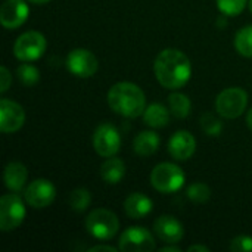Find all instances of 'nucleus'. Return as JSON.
Returning a JSON list of instances; mask_svg holds the SVG:
<instances>
[{
	"instance_id": "1",
	"label": "nucleus",
	"mask_w": 252,
	"mask_h": 252,
	"mask_svg": "<svg viewBox=\"0 0 252 252\" xmlns=\"http://www.w3.org/2000/svg\"><path fill=\"white\" fill-rule=\"evenodd\" d=\"M154 71L159 84L170 90H177L190 80V59L177 49H164L154 62Z\"/></svg>"
},
{
	"instance_id": "2",
	"label": "nucleus",
	"mask_w": 252,
	"mask_h": 252,
	"mask_svg": "<svg viewBox=\"0 0 252 252\" xmlns=\"http://www.w3.org/2000/svg\"><path fill=\"white\" fill-rule=\"evenodd\" d=\"M108 105L111 109L126 118H137L146 109V97L139 86L128 81L114 84L108 92Z\"/></svg>"
},
{
	"instance_id": "3",
	"label": "nucleus",
	"mask_w": 252,
	"mask_h": 252,
	"mask_svg": "<svg viewBox=\"0 0 252 252\" xmlns=\"http://www.w3.org/2000/svg\"><path fill=\"white\" fill-rule=\"evenodd\" d=\"M185 179L183 170L171 162H161L151 173V185L161 193H174L180 190L185 185Z\"/></svg>"
},
{
	"instance_id": "4",
	"label": "nucleus",
	"mask_w": 252,
	"mask_h": 252,
	"mask_svg": "<svg viewBox=\"0 0 252 252\" xmlns=\"http://www.w3.org/2000/svg\"><path fill=\"white\" fill-rule=\"evenodd\" d=\"M86 229L94 239L109 241L118 233L120 221L112 211L105 208H97L87 216Z\"/></svg>"
},
{
	"instance_id": "5",
	"label": "nucleus",
	"mask_w": 252,
	"mask_h": 252,
	"mask_svg": "<svg viewBox=\"0 0 252 252\" xmlns=\"http://www.w3.org/2000/svg\"><path fill=\"white\" fill-rule=\"evenodd\" d=\"M248 105V93L241 87H229L223 90L216 99V109L219 115L227 120L238 118L244 114Z\"/></svg>"
},
{
	"instance_id": "6",
	"label": "nucleus",
	"mask_w": 252,
	"mask_h": 252,
	"mask_svg": "<svg viewBox=\"0 0 252 252\" xmlns=\"http://www.w3.org/2000/svg\"><path fill=\"white\" fill-rule=\"evenodd\" d=\"M25 219V205L19 195L6 193L0 198V229L12 232L18 229Z\"/></svg>"
},
{
	"instance_id": "7",
	"label": "nucleus",
	"mask_w": 252,
	"mask_h": 252,
	"mask_svg": "<svg viewBox=\"0 0 252 252\" xmlns=\"http://www.w3.org/2000/svg\"><path fill=\"white\" fill-rule=\"evenodd\" d=\"M46 46L47 43L41 32L27 31L16 38L13 44V53L21 62H32L43 56Z\"/></svg>"
},
{
	"instance_id": "8",
	"label": "nucleus",
	"mask_w": 252,
	"mask_h": 252,
	"mask_svg": "<svg viewBox=\"0 0 252 252\" xmlns=\"http://www.w3.org/2000/svg\"><path fill=\"white\" fill-rule=\"evenodd\" d=\"M92 142L94 151L103 158L115 157L121 148V136L115 128V126L109 123H103L97 126V128L93 133Z\"/></svg>"
},
{
	"instance_id": "9",
	"label": "nucleus",
	"mask_w": 252,
	"mask_h": 252,
	"mask_svg": "<svg viewBox=\"0 0 252 252\" xmlns=\"http://www.w3.org/2000/svg\"><path fill=\"white\" fill-rule=\"evenodd\" d=\"M118 248L123 252H148L157 248L152 233L145 227H128L120 236Z\"/></svg>"
},
{
	"instance_id": "10",
	"label": "nucleus",
	"mask_w": 252,
	"mask_h": 252,
	"mask_svg": "<svg viewBox=\"0 0 252 252\" xmlns=\"http://www.w3.org/2000/svg\"><path fill=\"white\" fill-rule=\"evenodd\" d=\"M66 68L71 74L80 78H89L99 68L97 58L87 49H74L66 56Z\"/></svg>"
},
{
	"instance_id": "11",
	"label": "nucleus",
	"mask_w": 252,
	"mask_h": 252,
	"mask_svg": "<svg viewBox=\"0 0 252 252\" xmlns=\"http://www.w3.org/2000/svg\"><path fill=\"white\" fill-rule=\"evenodd\" d=\"M56 196L55 186L46 179H37L31 182L24 192L27 204L32 208H46L49 207Z\"/></svg>"
},
{
	"instance_id": "12",
	"label": "nucleus",
	"mask_w": 252,
	"mask_h": 252,
	"mask_svg": "<svg viewBox=\"0 0 252 252\" xmlns=\"http://www.w3.org/2000/svg\"><path fill=\"white\" fill-rule=\"evenodd\" d=\"M24 123H25L24 108L10 99H1L0 100V130L3 133H15L24 126Z\"/></svg>"
},
{
	"instance_id": "13",
	"label": "nucleus",
	"mask_w": 252,
	"mask_h": 252,
	"mask_svg": "<svg viewBox=\"0 0 252 252\" xmlns=\"http://www.w3.org/2000/svg\"><path fill=\"white\" fill-rule=\"evenodd\" d=\"M30 15L28 4L24 0H6L0 7V22L7 30L21 27Z\"/></svg>"
},
{
	"instance_id": "14",
	"label": "nucleus",
	"mask_w": 252,
	"mask_h": 252,
	"mask_svg": "<svg viewBox=\"0 0 252 252\" xmlns=\"http://www.w3.org/2000/svg\"><path fill=\"white\" fill-rule=\"evenodd\" d=\"M154 232L159 241L165 244H177L183 239L185 229L173 216H161L154 223Z\"/></svg>"
},
{
	"instance_id": "15",
	"label": "nucleus",
	"mask_w": 252,
	"mask_h": 252,
	"mask_svg": "<svg viewBox=\"0 0 252 252\" xmlns=\"http://www.w3.org/2000/svg\"><path fill=\"white\" fill-rule=\"evenodd\" d=\"M196 149V140L195 137L185 130H180L174 133L168 142V152L170 155L177 161H186L192 158Z\"/></svg>"
},
{
	"instance_id": "16",
	"label": "nucleus",
	"mask_w": 252,
	"mask_h": 252,
	"mask_svg": "<svg viewBox=\"0 0 252 252\" xmlns=\"http://www.w3.org/2000/svg\"><path fill=\"white\" fill-rule=\"evenodd\" d=\"M152 208H154V204H152L151 198H148L146 195L139 193V192L128 195L124 202V211L133 220L146 217L152 211Z\"/></svg>"
},
{
	"instance_id": "17",
	"label": "nucleus",
	"mask_w": 252,
	"mask_h": 252,
	"mask_svg": "<svg viewBox=\"0 0 252 252\" xmlns=\"http://www.w3.org/2000/svg\"><path fill=\"white\" fill-rule=\"evenodd\" d=\"M4 185L12 192H21L27 183L28 171L27 167L21 162H9L4 168Z\"/></svg>"
},
{
	"instance_id": "18",
	"label": "nucleus",
	"mask_w": 252,
	"mask_h": 252,
	"mask_svg": "<svg viewBox=\"0 0 252 252\" xmlns=\"http://www.w3.org/2000/svg\"><path fill=\"white\" fill-rule=\"evenodd\" d=\"M126 176V165L120 158L109 157L100 167V177L108 185H118Z\"/></svg>"
},
{
	"instance_id": "19",
	"label": "nucleus",
	"mask_w": 252,
	"mask_h": 252,
	"mask_svg": "<svg viewBox=\"0 0 252 252\" xmlns=\"http://www.w3.org/2000/svg\"><path fill=\"white\" fill-rule=\"evenodd\" d=\"M159 136L154 131H142L133 142V149L139 157H151L159 148Z\"/></svg>"
},
{
	"instance_id": "20",
	"label": "nucleus",
	"mask_w": 252,
	"mask_h": 252,
	"mask_svg": "<svg viewBox=\"0 0 252 252\" xmlns=\"http://www.w3.org/2000/svg\"><path fill=\"white\" fill-rule=\"evenodd\" d=\"M170 114H171V111H168L164 105L152 103L145 109L143 121L146 126H149L152 128H162L170 123Z\"/></svg>"
},
{
	"instance_id": "21",
	"label": "nucleus",
	"mask_w": 252,
	"mask_h": 252,
	"mask_svg": "<svg viewBox=\"0 0 252 252\" xmlns=\"http://www.w3.org/2000/svg\"><path fill=\"white\" fill-rule=\"evenodd\" d=\"M168 106H170V111L174 117L177 118H186L189 114H190V109H192V103H190V99L183 94V93H171L168 96Z\"/></svg>"
},
{
	"instance_id": "22",
	"label": "nucleus",
	"mask_w": 252,
	"mask_h": 252,
	"mask_svg": "<svg viewBox=\"0 0 252 252\" xmlns=\"http://www.w3.org/2000/svg\"><path fill=\"white\" fill-rule=\"evenodd\" d=\"M235 47L242 56L252 58V25L244 27L238 31L235 35Z\"/></svg>"
},
{
	"instance_id": "23",
	"label": "nucleus",
	"mask_w": 252,
	"mask_h": 252,
	"mask_svg": "<svg viewBox=\"0 0 252 252\" xmlns=\"http://www.w3.org/2000/svg\"><path fill=\"white\" fill-rule=\"evenodd\" d=\"M186 195L195 204H205L211 198V189L208 188V185L201 183V182H196V183H192L188 188Z\"/></svg>"
},
{
	"instance_id": "24",
	"label": "nucleus",
	"mask_w": 252,
	"mask_h": 252,
	"mask_svg": "<svg viewBox=\"0 0 252 252\" xmlns=\"http://www.w3.org/2000/svg\"><path fill=\"white\" fill-rule=\"evenodd\" d=\"M90 202H92V195L84 188H78L69 195V207L77 213H81V211L87 210Z\"/></svg>"
},
{
	"instance_id": "25",
	"label": "nucleus",
	"mask_w": 252,
	"mask_h": 252,
	"mask_svg": "<svg viewBox=\"0 0 252 252\" xmlns=\"http://www.w3.org/2000/svg\"><path fill=\"white\" fill-rule=\"evenodd\" d=\"M16 75H18L19 81H21L24 86H28V87L37 84L38 80H40V71H38L34 65H30L28 62H24L22 65L18 66Z\"/></svg>"
},
{
	"instance_id": "26",
	"label": "nucleus",
	"mask_w": 252,
	"mask_h": 252,
	"mask_svg": "<svg viewBox=\"0 0 252 252\" xmlns=\"http://www.w3.org/2000/svg\"><path fill=\"white\" fill-rule=\"evenodd\" d=\"M201 128L204 130V133L207 136H213V137H217L220 136L221 133V128H223V124L221 121L211 112H205L202 117H201Z\"/></svg>"
},
{
	"instance_id": "27",
	"label": "nucleus",
	"mask_w": 252,
	"mask_h": 252,
	"mask_svg": "<svg viewBox=\"0 0 252 252\" xmlns=\"http://www.w3.org/2000/svg\"><path fill=\"white\" fill-rule=\"evenodd\" d=\"M248 0H217V6L220 12L226 16L239 15L247 7Z\"/></svg>"
},
{
	"instance_id": "28",
	"label": "nucleus",
	"mask_w": 252,
	"mask_h": 252,
	"mask_svg": "<svg viewBox=\"0 0 252 252\" xmlns=\"http://www.w3.org/2000/svg\"><path fill=\"white\" fill-rule=\"evenodd\" d=\"M230 251L233 252H252V238L247 235L236 236L230 242Z\"/></svg>"
},
{
	"instance_id": "29",
	"label": "nucleus",
	"mask_w": 252,
	"mask_h": 252,
	"mask_svg": "<svg viewBox=\"0 0 252 252\" xmlns=\"http://www.w3.org/2000/svg\"><path fill=\"white\" fill-rule=\"evenodd\" d=\"M10 84H12V75L6 66H1L0 68V93L7 92Z\"/></svg>"
},
{
	"instance_id": "30",
	"label": "nucleus",
	"mask_w": 252,
	"mask_h": 252,
	"mask_svg": "<svg viewBox=\"0 0 252 252\" xmlns=\"http://www.w3.org/2000/svg\"><path fill=\"white\" fill-rule=\"evenodd\" d=\"M97 251L115 252L117 251V248H114V247H109V245H96V247H92V248H89V252H97Z\"/></svg>"
},
{
	"instance_id": "31",
	"label": "nucleus",
	"mask_w": 252,
	"mask_h": 252,
	"mask_svg": "<svg viewBox=\"0 0 252 252\" xmlns=\"http://www.w3.org/2000/svg\"><path fill=\"white\" fill-rule=\"evenodd\" d=\"M193 251L208 252L210 250H208L207 247H204V245H193V247H190V248H189V252H193Z\"/></svg>"
},
{
	"instance_id": "32",
	"label": "nucleus",
	"mask_w": 252,
	"mask_h": 252,
	"mask_svg": "<svg viewBox=\"0 0 252 252\" xmlns=\"http://www.w3.org/2000/svg\"><path fill=\"white\" fill-rule=\"evenodd\" d=\"M159 251L161 252H180L182 250H180L179 247H162Z\"/></svg>"
},
{
	"instance_id": "33",
	"label": "nucleus",
	"mask_w": 252,
	"mask_h": 252,
	"mask_svg": "<svg viewBox=\"0 0 252 252\" xmlns=\"http://www.w3.org/2000/svg\"><path fill=\"white\" fill-rule=\"evenodd\" d=\"M247 124H248V127L252 130V109L248 112V115H247Z\"/></svg>"
},
{
	"instance_id": "34",
	"label": "nucleus",
	"mask_w": 252,
	"mask_h": 252,
	"mask_svg": "<svg viewBox=\"0 0 252 252\" xmlns=\"http://www.w3.org/2000/svg\"><path fill=\"white\" fill-rule=\"evenodd\" d=\"M28 1L35 3V4H43V3H47V1H50V0H28Z\"/></svg>"
},
{
	"instance_id": "35",
	"label": "nucleus",
	"mask_w": 252,
	"mask_h": 252,
	"mask_svg": "<svg viewBox=\"0 0 252 252\" xmlns=\"http://www.w3.org/2000/svg\"><path fill=\"white\" fill-rule=\"evenodd\" d=\"M250 10L252 12V0H250Z\"/></svg>"
}]
</instances>
